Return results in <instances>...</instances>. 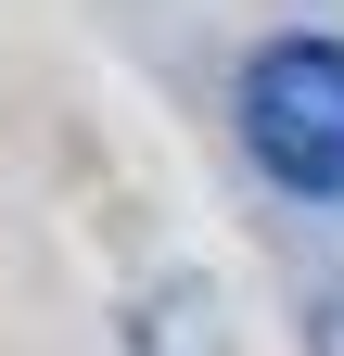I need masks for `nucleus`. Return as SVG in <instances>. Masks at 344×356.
I'll return each mask as SVG.
<instances>
[{
	"label": "nucleus",
	"mask_w": 344,
	"mask_h": 356,
	"mask_svg": "<svg viewBox=\"0 0 344 356\" xmlns=\"http://www.w3.org/2000/svg\"><path fill=\"white\" fill-rule=\"evenodd\" d=\"M242 153L293 204H344V38H268L242 64Z\"/></svg>",
	"instance_id": "1"
}]
</instances>
